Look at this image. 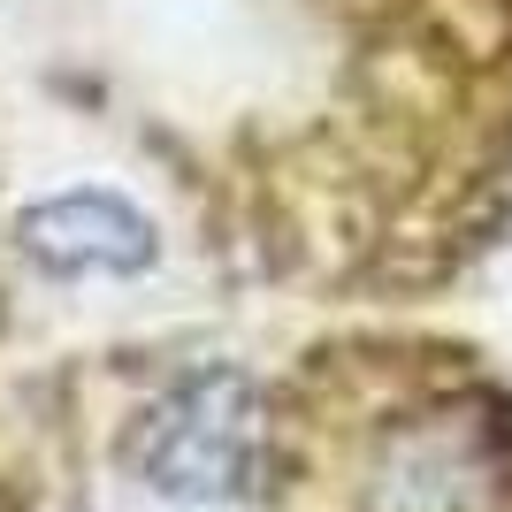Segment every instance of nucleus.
I'll use <instances>...</instances> for the list:
<instances>
[{
    "mask_svg": "<svg viewBox=\"0 0 512 512\" xmlns=\"http://www.w3.org/2000/svg\"><path fill=\"white\" fill-rule=\"evenodd\" d=\"M0 314H8V283H0Z\"/></svg>",
    "mask_w": 512,
    "mask_h": 512,
    "instance_id": "obj_3",
    "label": "nucleus"
},
{
    "mask_svg": "<svg viewBox=\"0 0 512 512\" xmlns=\"http://www.w3.org/2000/svg\"><path fill=\"white\" fill-rule=\"evenodd\" d=\"M0 512H512V398L444 337L77 352L0 390Z\"/></svg>",
    "mask_w": 512,
    "mask_h": 512,
    "instance_id": "obj_1",
    "label": "nucleus"
},
{
    "mask_svg": "<svg viewBox=\"0 0 512 512\" xmlns=\"http://www.w3.org/2000/svg\"><path fill=\"white\" fill-rule=\"evenodd\" d=\"M23 253L54 276H138L161 237L123 192H62L23 214Z\"/></svg>",
    "mask_w": 512,
    "mask_h": 512,
    "instance_id": "obj_2",
    "label": "nucleus"
}]
</instances>
